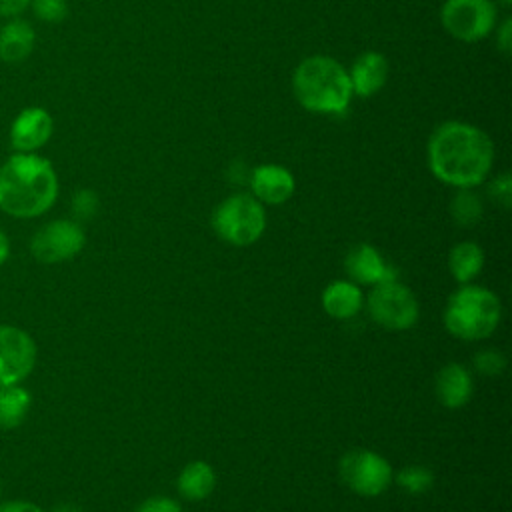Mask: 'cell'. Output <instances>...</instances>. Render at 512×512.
<instances>
[{
	"instance_id": "1",
	"label": "cell",
	"mask_w": 512,
	"mask_h": 512,
	"mask_svg": "<svg viewBox=\"0 0 512 512\" xmlns=\"http://www.w3.org/2000/svg\"><path fill=\"white\" fill-rule=\"evenodd\" d=\"M426 158L430 172L440 182L456 188H474L492 168L494 146L478 126L450 120L432 132Z\"/></svg>"
},
{
	"instance_id": "2",
	"label": "cell",
	"mask_w": 512,
	"mask_h": 512,
	"mask_svg": "<svg viewBox=\"0 0 512 512\" xmlns=\"http://www.w3.org/2000/svg\"><path fill=\"white\" fill-rule=\"evenodd\" d=\"M58 198V174L38 152H14L0 166V210L12 218H38Z\"/></svg>"
},
{
	"instance_id": "3",
	"label": "cell",
	"mask_w": 512,
	"mask_h": 512,
	"mask_svg": "<svg viewBox=\"0 0 512 512\" xmlns=\"http://www.w3.org/2000/svg\"><path fill=\"white\" fill-rule=\"evenodd\" d=\"M292 90L306 110L322 114L344 112L352 98L348 70L330 56L304 58L294 70Z\"/></svg>"
},
{
	"instance_id": "4",
	"label": "cell",
	"mask_w": 512,
	"mask_h": 512,
	"mask_svg": "<svg viewBox=\"0 0 512 512\" xmlns=\"http://www.w3.org/2000/svg\"><path fill=\"white\" fill-rule=\"evenodd\" d=\"M500 316L502 306L494 292L464 284L444 308V326L460 340H484L498 328Z\"/></svg>"
},
{
	"instance_id": "5",
	"label": "cell",
	"mask_w": 512,
	"mask_h": 512,
	"mask_svg": "<svg viewBox=\"0 0 512 512\" xmlns=\"http://www.w3.org/2000/svg\"><path fill=\"white\" fill-rule=\"evenodd\" d=\"M212 228L218 238L232 246L254 244L266 228L262 202L250 194H234L222 200L212 214Z\"/></svg>"
},
{
	"instance_id": "6",
	"label": "cell",
	"mask_w": 512,
	"mask_h": 512,
	"mask_svg": "<svg viewBox=\"0 0 512 512\" xmlns=\"http://www.w3.org/2000/svg\"><path fill=\"white\" fill-rule=\"evenodd\" d=\"M86 234L76 220H50L30 238V252L42 264H60L82 252Z\"/></svg>"
},
{
	"instance_id": "7",
	"label": "cell",
	"mask_w": 512,
	"mask_h": 512,
	"mask_svg": "<svg viewBox=\"0 0 512 512\" xmlns=\"http://www.w3.org/2000/svg\"><path fill=\"white\" fill-rule=\"evenodd\" d=\"M374 322L388 330H408L418 320V300L410 288L396 280L380 282L368 296Z\"/></svg>"
},
{
	"instance_id": "8",
	"label": "cell",
	"mask_w": 512,
	"mask_h": 512,
	"mask_svg": "<svg viewBox=\"0 0 512 512\" xmlns=\"http://www.w3.org/2000/svg\"><path fill=\"white\" fill-rule=\"evenodd\" d=\"M444 30L462 42L486 38L496 26V6L492 0H446L440 10Z\"/></svg>"
},
{
	"instance_id": "9",
	"label": "cell",
	"mask_w": 512,
	"mask_h": 512,
	"mask_svg": "<svg viewBox=\"0 0 512 512\" xmlns=\"http://www.w3.org/2000/svg\"><path fill=\"white\" fill-rule=\"evenodd\" d=\"M344 484L360 496H378L392 482V468L386 458L372 450H352L340 460Z\"/></svg>"
},
{
	"instance_id": "10",
	"label": "cell",
	"mask_w": 512,
	"mask_h": 512,
	"mask_svg": "<svg viewBox=\"0 0 512 512\" xmlns=\"http://www.w3.org/2000/svg\"><path fill=\"white\" fill-rule=\"evenodd\" d=\"M38 358L34 338L20 326L0 324V384H24Z\"/></svg>"
},
{
	"instance_id": "11",
	"label": "cell",
	"mask_w": 512,
	"mask_h": 512,
	"mask_svg": "<svg viewBox=\"0 0 512 512\" xmlns=\"http://www.w3.org/2000/svg\"><path fill=\"white\" fill-rule=\"evenodd\" d=\"M54 132V120L42 106L22 108L10 124L8 142L14 152H38L48 144Z\"/></svg>"
},
{
	"instance_id": "12",
	"label": "cell",
	"mask_w": 512,
	"mask_h": 512,
	"mask_svg": "<svg viewBox=\"0 0 512 512\" xmlns=\"http://www.w3.org/2000/svg\"><path fill=\"white\" fill-rule=\"evenodd\" d=\"M344 268L350 280L358 284H380L396 280V268L386 264L380 252L370 244L354 246L344 260Z\"/></svg>"
},
{
	"instance_id": "13",
	"label": "cell",
	"mask_w": 512,
	"mask_h": 512,
	"mask_svg": "<svg viewBox=\"0 0 512 512\" xmlns=\"http://www.w3.org/2000/svg\"><path fill=\"white\" fill-rule=\"evenodd\" d=\"M252 196L264 204H284L294 194V176L278 164H262L250 174Z\"/></svg>"
},
{
	"instance_id": "14",
	"label": "cell",
	"mask_w": 512,
	"mask_h": 512,
	"mask_svg": "<svg viewBox=\"0 0 512 512\" xmlns=\"http://www.w3.org/2000/svg\"><path fill=\"white\" fill-rule=\"evenodd\" d=\"M348 76H350L352 94L368 98L386 84L388 62L380 52H364L356 58Z\"/></svg>"
},
{
	"instance_id": "15",
	"label": "cell",
	"mask_w": 512,
	"mask_h": 512,
	"mask_svg": "<svg viewBox=\"0 0 512 512\" xmlns=\"http://www.w3.org/2000/svg\"><path fill=\"white\" fill-rule=\"evenodd\" d=\"M36 44V32L30 22L22 18H10L0 28V60L6 64L24 62Z\"/></svg>"
},
{
	"instance_id": "16",
	"label": "cell",
	"mask_w": 512,
	"mask_h": 512,
	"mask_svg": "<svg viewBox=\"0 0 512 512\" xmlns=\"http://www.w3.org/2000/svg\"><path fill=\"white\" fill-rule=\"evenodd\" d=\"M474 384L468 370L456 362L446 364L436 376V394L442 406L446 408H462L472 396Z\"/></svg>"
},
{
	"instance_id": "17",
	"label": "cell",
	"mask_w": 512,
	"mask_h": 512,
	"mask_svg": "<svg viewBox=\"0 0 512 512\" xmlns=\"http://www.w3.org/2000/svg\"><path fill=\"white\" fill-rule=\"evenodd\" d=\"M324 312L336 320L352 318L362 308V292L354 282L338 280L326 286L322 292Z\"/></svg>"
},
{
	"instance_id": "18",
	"label": "cell",
	"mask_w": 512,
	"mask_h": 512,
	"mask_svg": "<svg viewBox=\"0 0 512 512\" xmlns=\"http://www.w3.org/2000/svg\"><path fill=\"white\" fill-rule=\"evenodd\" d=\"M32 394L24 384H0V428L14 430L28 418Z\"/></svg>"
},
{
	"instance_id": "19",
	"label": "cell",
	"mask_w": 512,
	"mask_h": 512,
	"mask_svg": "<svg viewBox=\"0 0 512 512\" xmlns=\"http://www.w3.org/2000/svg\"><path fill=\"white\" fill-rule=\"evenodd\" d=\"M178 492L186 500H204L212 494L216 486L214 468L204 460H194L186 464L178 476Z\"/></svg>"
},
{
	"instance_id": "20",
	"label": "cell",
	"mask_w": 512,
	"mask_h": 512,
	"mask_svg": "<svg viewBox=\"0 0 512 512\" xmlns=\"http://www.w3.org/2000/svg\"><path fill=\"white\" fill-rule=\"evenodd\" d=\"M484 264V252L476 242H460L450 250L448 266L452 276L460 284H468L472 278H476Z\"/></svg>"
},
{
	"instance_id": "21",
	"label": "cell",
	"mask_w": 512,
	"mask_h": 512,
	"mask_svg": "<svg viewBox=\"0 0 512 512\" xmlns=\"http://www.w3.org/2000/svg\"><path fill=\"white\" fill-rule=\"evenodd\" d=\"M452 218L460 226H474L482 218V202L470 188H460L450 204Z\"/></svg>"
},
{
	"instance_id": "22",
	"label": "cell",
	"mask_w": 512,
	"mask_h": 512,
	"mask_svg": "<svg viewBox=\"0 0 512 512\" xmlns=\"http://www.w3.org/2000/svg\"><path fill=\"white\" fill-rule=\"evenodd\" d=\"M34 16L42 22H62L68 14V2L66 0H30V6Z\"/></svg>"
},
{
	"instance_id": "23",
	"label": "cell",
	"mask_w": 512,
	"mask_h": 512,
	"mask_svg": "<svg viewBox=\"0 0 512 512\" xmlns=\"http://www.w3.org/2000/svg\"><path fill=\"white\" fill-rule=\"evenodd\" d=\"M398 482L400 486H404L408 492L416 494V492H424L428 490V486L432 484V474L430 470L422 468V466H410V468H404L398 476Z\"/></svg>"
},
{
	"instance_id": "24",
	"label": "cell",
	"mask_w": 512,
	"mask_h": 512,
	"mask_svg": "<svg viewBox=\"0 0 512 512\" xmlns=\"http://www.w3.org/2000/svg\"><path fill=\"white\" fill-rule=\"evenodd\" d=\"M98 212V196L92 190H78L72 198V214L76 220H90Z\"/></svg>"
},
{
	"instance_id": "25",
	"label": "cell",
	"mask_w": 512,
	"mask_h": 512,
	"mask_svg": "<svg viewBox=\"0 0 512 512\" xmlns=\"http://www.w3.org/2000/svg\"><path fill=\"white\" fill-rule=\"evenodd\" d=\"M474 366L486 376H498L506 366V358L496 350H482L480 354H476Z\"/></svg>"
},
{
	"instance_id": "26",
	"label": "cell",
	"mask_w": 512,
	"mask_h": 512,
	"mask_svg": "<svg viewBox=\"0 0 512 512\" xmlns=\"http://www.w3.org/2000/svg\"><path fill=\"white\" fill-rule=\"evenodd\" d=\"M488 194L492 196L494 202L502 204L504 208H510V202H512V178L510 174H500L492 180L490 188H488Z\"/></svg>"
},
{
	"instance_id": "27",
	"label": "cell",
	"mask_w": 512,
	"mask_h": 512,
	"mask_svg": "<svg viewBox=\"0 0 512 512\" xmlns=\"http://www.w3.org/2000/svg\"><path fill=\"white\" fill-rule=\"evenodd\" d=\"M134 512H182V508L166 496H154L144 500Z\"/></svg>"
},
{
	"instance_id": "28",
	"label": "cell",
	"mask_w": 512,
	"mask_h": 512,
	"mask_svg": "<svg viewBox=\"0 0 512 512\" xmlns=\"http://www.w3.org/2000/svg\"><path fill=\"white\" fill-rule=\"evenodd\" d=\"M0 512H44L36 502L32 500H22V498H14V500H6L0 504Z\"/></svg>"
},
{
	"instance_id": "29",
	"label": "cell",
	"mask_w": 512,
	"mask_h": 512,
	"mask_svg": "<svg viewBox=\"0 0 512 512\" xmlns=\"http://www.w3.org/2000/svg\"><path fill=\"white\" fill-rule=\"evenodd\" d=\"M30 6V0H0V18H16Z\"/></svg>"
},
{
	"instance_id": "30",
	"label": "cell",
	"mask_w": 512,
	"mask_h": 512,
	"mask_svg": "<svg viewBox=\"0 0 512 512\" xmlns=\"http://www.w3.org/2000/svg\"><path fill=\"white\" fill-rule=\"evenodd\" d=\"M496 44L504 54H510V50H512V20L510 18H506L502 22L498 36H496Z\"/></svg>"
},
{
	"instance_id": "31",
	"label": "cell",
	"mask_w": 512,
	"mask_h": 512,
	"mask_svg": "<svg viewBox=\"0 0 512 512\" xmlns=\"http://www.w3.org/2000/svg\"><path fill=\"white\" fill-rule=\"evenodd\" d=\"M8 258H10V238H8V234L0 228V266L6 264Z\"/></svg>"
},
{
	"instance_id": "32",
	"label": "cell",
	"mask_w": 512,
	"mask_h": 512,
	"mask_svg": "<svg viewBox=\"0 0 512 512\" xmlns=\"http://www.w3.org/2000/svg\"><path fill=\"white\" fill-rule=\"evenodd\" d=\"M50 512H80V508H76L74 504H58V506L52 508Z\"/></svg>"
},
{
	"instance_id": "33",
	"label": "cell",
	"mask_w": 512,
	"mask_h": 512,
	"mask_svg": "<svg viewBox=\"0 0 512 512\" xmlns=\"http://www.w3.org/2000/svg\"><path fill=\"white\" fill-rule=\"evenodd\" d=\"M510 2H512V0H502V4H506V6H510Z\"/></svg>"
},
{
	"instance_id": "34",
	"label": "cell",
	"mask_w": 512,
	"mask_h": 512,
	"mask_svg": "<svg viewBox=\"0 0 512 512\" xmlns=\"http://www.w3.org/2000/svg\"><path fill=\"white\" fill-rule=\"evenodd\" d=\"M0 494H2V480H0Z\"/></svg>"
}]
</instances>
